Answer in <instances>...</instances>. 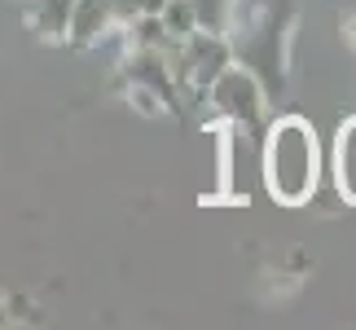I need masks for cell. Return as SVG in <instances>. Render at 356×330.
I'll list each match as a JSON object with an SVG mask.
<instances>
[{
	"mask_svg": "<svg viewBox=\"0 0 356 330\" xmlns=\"http://www.w3.org/2000/svg\"><path fill=\"white\" fill-rule=\"evenodd\" d=\"M339 189L356 203V119H348L339 132Z\"/></svg>",
	"mask_w": 356,
	"mask_h": 330,
	"instance_id": "obj_4",
	"label": "cell"
},
{
	"mask_svg": "<svg viewBox=\"0 0 356 330\" xmlns=\"http://www.w3.org/2000/svg\"><path fill=\"white\" fill-rule=\"evenodd\" d=\"M71 5H75V0H31V9H26V22H31V31H40L44 40H58V36L66 31Z\"/></svg>",
	"mask_w": 356,
	"mask_h": 330,
	"instance_id": "obj_3",
	"label": "cell"
},
{
	"mask_svg": "<svg viewBox=\"0 0 356 330\" xmlns=\"http://www.w3.org/2000/svg\"><path fill=\"white\" fill-rule=\"evenodd\" d=\"M352 45H356V18H352Z\"/></svg>",
	"mask_w": 356,
	"mask_h": 330,
	"instance_id": "obj_5",
	"label": "cell"
},
{
	"mask_svg": "<svg viewBox=\"0 0 356 330\" xmlns=\"http://www.w3.org/2000/svg\"><path fill=\"white\" fill-rule=\"evenodd\" d=\"M264 176L273 198H282L286 207H299L312 185H317V141H312L304 119H282L268 136L264 150Z\"/></svg>",
	"mask_w": 356,
	"mask_h": 330,
	"instance_id": "obj_1",
	"label": "cell"
},
{
	"mask_svg": "<svg viewBox=\"0 0 356 330\" xmlns=\"http://www.w3.org/2000/svg\"><path fill=\"white\" fill-rule=\"evenodd\" d=\"M106 18H111V0H75L71 18H66V31H71L79 45H88V40H97Z\"/></svg>",
	"mask_w": 356,
	"mask_h": 330,
	"instance_id": "obj_2",
	"label": "cell"
}]
</instances>
